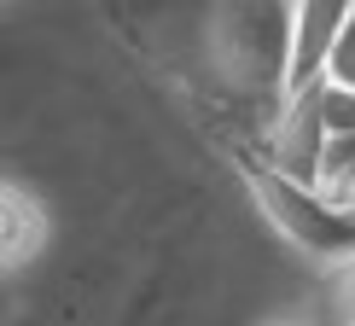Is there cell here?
I'll use <instances>...</instances> for the list:
<instances>
[{"label":"cell","mask_w":355,"mask_h":326,"mask_svg":"<svg viewBox=\"0 0 355 326\" xmlns=\"http://www.w3.org/2000/svg\"><path fill=\"white\" fill-rule=\"evenodd\" d=\"M53 250V204L47 192L24 175H6L0 181V268L6 280L29 274L41 257Z\"/></svg>","instance_id":"4"},{"label":"cell","mask_w":355,"mask_h":326,"mask_svg":"<svg viewBox=\"0 0 355 326\" xmlns=\"http://www.w3.org/2000/svg\"><path fill=\"white\" fill-rule=\"evenodd\" d=\"M327 140L332 135H327V117H320V82H315V87H303V94H291L286 105H279V117L262 128V140H250V146H257L274 169L297 175V181H315L320 157H327Z\"/></svg>","instance_id":"3"},{"label":"cell","mask_w":355,"mask_h":326,"mask_svg":"<svg viewBox=\"0 0 355 326\" xmlns=\"http://www.w3.org/2000/svg\"><path fill=\"white\" fill-rule=\"evenodd\" d=\"M221 152H227V169L239 175V187L250 192V204L262 210V221H268L303 262H315V268H327V274L355 268V210L327 198L315 181H297V175L274 169V163L239 135L221 140Z\"/></svg>","instance_id":"2"},{"label":"cell","mask_w":355,"mask_h":326,"mask_svg":"<svg viewBox=\"0 0 355 326\" xmlns=\"http://www.w3.org/2000/svg\"><path fill=\"white\" fill-rule=\"evenodd\" d=\"M320 117H327V135H355V94L338 82H320Z\"/></svg>","instance_id":"7"},{"label":"cell","mask_w":355,"mask_h":326,"mask_svg":"<svg viewBox=\"0 0 355 326\" xmlns=\"http://www.w3.org/2000/svg\"><path fill=\"white\" fill-rule=\"evenodd\" d=\"M315 187L327 192V198H338L344 210H355V135H338V140H327V157H320Z\"/></svg>","instance_id":"6"},{"label":"cell","mask_w":355,"mask_h":326,"mask_svg":"<svg viewBox=\"0 0 355 326\" xmlns=\"http://www.w3.org/2000/svg\"><path fill=\"white\" fill-rule=\"evenodd\" d=\"M338 303H344V326H349L355 320V268L338 274Z\"/></svg>","instance_id":"9"},{"label":"cell","mask_w":355,"mask_h":326,"mask_svg":"<svg viewBox=\"0 0 355 326\" xmlns=\"http://www.w3.org/2000/svg\"><path fill=\"white\" fill-rule=\"evenodd\" d=\"M192 82L233 111V135L262 140L291 94L297 0H187Z\"/></svg>","instance_id":"1"},{"label":"cell","mask_w":355,"mask_h":326,"mask_svg":"<svg viewBox=\"0 0 355 326\" xmlns=\"http://www.w3.org/2000/svg\"><path fill=\"white\" fill-rule=\"evenodd\" d=\"M327 82H338V87H349V94H355V18H349V29L338 35V47H332Z\"/></svg>","instance_id":"8"},{"label":"cell","mask_w":355,"mask_h":326,"mask_svg":"<svg viewBox=\"0 0 355 326\" xmlns=\"http://www.w3.org/2000/svg\"><path fill=\"white\" fill-rule=\"evenodd\" d=\"M349 326H355V320H349Z\"/></svg>","instance_id":"11"},{"label":"cell","mask_w":355,"mask_h":326,"mask_svg":"<svg viewBox=\"0 0 355 326\" xmlns=\"http://www.w3.org/2000/svg\"><path fill=\"white\" fill-rule=\"evenodd\" d=\"M268 326H291V320H268Z\"/></svg>","instance_id":"10"},{"label":"cell","mask_w":355,"mask_h":326,"mask_svg":"<svg viewBox=\"0 0 355 326\" xmlns=\"http://www.w3.org/2000/svg\"><path fill=\"white\" fill-rule=\"evenodd\" d=\"M349 18H355V0H297V24H291V94L327 82L332 47L349 29Z\"/></svg>","instance_id":"5"}]
</instances>
